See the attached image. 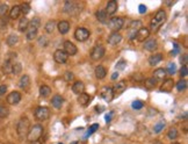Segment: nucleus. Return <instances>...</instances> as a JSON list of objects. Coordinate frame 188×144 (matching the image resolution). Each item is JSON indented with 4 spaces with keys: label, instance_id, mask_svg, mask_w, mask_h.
Wrapping results in <instances>:
<instances>
[{
    "label": "nucleus",
    "instance_id": "obj_28",
    "mask_svg": "<svg viewBox=\"0 0 188 144\" xmlns=\"http://www.w3.org/2000/svg\"><path fill=\"white\" fill-rule=\"evenodd\" d=\"M106 74H107V71H106V69L102 66V65H97L96 67H95V77L97 78V79H103L104 77H106Z\"/></svg>",
    "mask_w": 188,
    "mask_h": 144
},
{
    "label": "nucleus",
    "instance_id": "obj_35",
    "mask_svg": "<svg viewBox=\"0 0 188 144\" xmlns=\"http://www.w3.org/2000/svg\"><path fill=\"white\" fill-rule=\"evenodd\" d=\"M157 85V80L154 78H149L145 80V87L146 89H153Z\"/></svg>",
    "mask_w": 188,
    "mask_h": 144
},
{
    "label": "nucleus",
    "instance_id": "obj_53",
    "mask_svg": "<svg viewBox=\"0 0 188 144\" xmlns=\"http://www.w3.org/2000/svg\"><path fill=\"white\" fill-rule=\"evenodd\" d=\"M187 73H188V67H187V66H182V67H181V70H180L181 79H183L185 77H187Z\"/></svg>",
    "mask_w": 188,
    "mask_h": 144
},
{
    "label": "nucleus",
    "instance_id": "obj_37",
    "mask_svg": "<svg viewBox=\"0 0 188 144\" xmlns=\"http://www.w3.org/2000/svg\"><path fill=\"white\" fill-rule=\"evenodd\" d=\"M142 28V22L140 21H132L130 23V30H135V31H138V29Z\"/></svg>",
    "mask_w": 188,
    "mask_h": 144
},
{
    "label": "nucleus",
    "instance_id": "obj_43",
    "mask_svg": "<svg viewBox=\"0 0 188 144\" xmlns=\"http://www.w3.org/2000/svg\"><path fill=\"white\" fill-rule=\"evenodd\" d=\"M63 78H64V80H65V81H67V82H71V81H72V80L74 79V74H73V72H71V71H67V72H65V73H64Z\"/></svg>",
    "mask_w": 188,
    "mask_h": 144
},
{
    "label": "nucleus",
    "instance_id": "obj_4",
    "mask_svg": "<svg viewBox=\"0 0 188 144\" xmlns=\"http://www.w3.org/2000/svg\"><path fill=\"white\" fill-rule=\"evenodd\" d=\"M64 12L70 14V15H77L81 12V7L78 2L75 1H66L64 3Z\"/></svg>",
    "mask_w": 188,
    "mask_h": 144
},
{
    "label": "nucleus",
    "instance_id": "obj_34",
    "mask_svg": "<svg viewBox=\"0 0 188 144\" xmlns=\"http://www.w3.org/2000/svg\"><path fill=\"white\" fill-rule=\"evenodd\" d=\"M55 27H56V21L55 20H49L46 23H45V31L46 33H49V34H51L53 30H55Z\"/></svg>",
    "mask_w": 188,
    "mask_h": 144
},
{
    "label": "nucleus",
    "instance_id": "obj_26",
    "mask_svg": "<svg viewBox=\"0 0 188 144\" xmlns=\"http://www.w3.org/2000/svg\"><path fill=\"white\" fill-rule=\"evenodd\" d=\"M20 14H21V9H20V6H19V5L13 6V7L10 8V10H9V17L13 19V20L17 19V17L20 16Z\"/></svg>",
    "mask_w": 188,
    "mask_h": 144
},
{
    "label": "nucleus",
    "instance_id": "obj_16",
    "mask_svg": "<svg viewBox=\"0 0 188 144\" xmlns=\"http://www.w3.org/2000/svg\"><path fill=\"white\" fill-rule=\"evenodd\" d=\"M143 48L145 50H147V51H154L158 48V43H157V41L154 38H149V39H146L144 42Z\"/></svg>",
    "mask_w": 188,
    "mask_h": 144
},
{
    "label": "nucleus",
    "instance_id": "obj_39",
    "mask_svg": "<svg viewBox=\"0 0 188 144\" xmlns=\"http://www.w3.org/2000/svg\"><path fill=\"white\" fill-rule=\"evenodd\" d=\"M39 26H41V20L38 17H34V19H31L29 21V26L28 27H34V28H37L38 29Z\"/></svg>",
    "mask_w": 188,
    "mask_h": 144
},
{
    "label": "nucleus",
    "instance_id": "obj_8",
    "mask_svg": "<svg viewBox=\"0 0 188 144\" xmlns=\"http://www.w3.org/2000/svg\"><path fill=\"white\" fill-rule=\"evenodd\" d=\"M100 95H101V98H102L106 102H110V101L114 99L113 88L109 87V86H103V87L100 89Z\"/></svg>",
    "mask_w": 188,
    "mask_h": 144
},
{
    "label": "nucleus",
    "instance_id": "obj_13",
    "mask_svg": "<svg viewBox=\"0 0 188 144\" xmlns=\"http://www.w3.org/2000/svg\"><path fill=\"white\" fill-rule=\"evenodd\" d=\"M64 51L67 56H73L77 53V46L74 43H72L71 41H65L64 42Z\"/></svg>",
    "mask_w": 188,
    "mask_h": 144
},
{
    "label": "nucleus",
    "instance_id": "obj_59",
    "mask_svg": "<svg viewBox=\"0 0 188 144\" xmlns=\"http://www.w3.org/2000/svg\"><path fill=\"white\" fill-rule=\"evenodd\" d=\"M30 144H42V141L38 139V141H35V142H31Z\"/></svg>",
    "mask_w": 188,
    "mask_h": 144
},
{
    "label": "nucleus",
    "instance_id": "obj_17",
    "mask_svg": "<svg viewBox=\"0 0 188 144\" xmlns=\"http://www.w3.org/2000/svg\"><path fill=\"white\" fill-rule=\"evenodd\" d=\"M106 13H107V15H113V14H115L116 13V10H117V2L115 1V0H110V1H108V3H107V6H106Z\"/></svg>",
    "mask_w": 188,
    "mask_h": 144
},
{
    "label": "nucleus",
    "instance_id": "obj_38",
    "mask_svg": "<svg viewBox=\"0 0 188 144\" xmlns=\"http://www.w3.org/2000/svg\"><path fill=\"white\" fill-rule=\"evenodd\" d=\"M165 128V122L164 121H159L158 123H156L154 124V128H153V130H154V132L156 134H159L162 129Z\"/></svg>",
    "mask_w": 188,
    "mask_h": 144
},
{
    "label": "nucleus",
    "instance_id": "obj_10",
    "mask_svg": "<svg viewBox=\"0 0 188 144\" xmlns=\"http://www.w3.org/2000/svg\"><path fill=\"white\" fill-rule=\"evenodd\" d=\"M149 36H150V29L146 28V27H142V28L138 29V31L136 33L135 38H136L138 42H143V41H145L146 38H149Z\"/></svg>",
    "mask_w": 188,
    "mask_h": 144
},
{
    "label": "nucleus",
    "instance_id": "obj_14",
    "mask_svg": "<svg viewBox=\"0 0 188 144\" xmlns=\"http://www.w3.org/2000/svg\"><path fill=\"white\" fill-rule=\"evenodd\" d=\"M175 86V84H174V80L173 79H171V78H168V79H165L164 80V82H162V85L160 86V92H166V93H169L172 89H173V87Z\"/></svg>",
    "mask_w": 188,
    "mask_h": 144
},
{
    "label": "nucleus",
    "instance_id": "obj_42",
    "mask_svg": "<svg viewBox=\"0 0 188 144\" xmlns=\"http://www.w3.org/2000/svg\"><path fill=\"white\" fill-rule=\"evenodd\" d=\"M167 136L169 139H175L178 137V130L175 128H171L168 131H167Z\"/></svg>",
    "mask_w": 188,
    "mask_h": 144
},
{
    "label": "nucleus",
    "instance_id": "obj_60",
    "mask_svg": "<svg viewBox=\"0 0 188 144\" xmlns=\"http://www.w3.org/2000/svg\"><path fill=\"white\" fill-rule=\"evenodd\" d=\"M166 3H167L168 6H171L172 3H174V1H172V0H167V2H166Z\"/></svg>",
    "mask_w": 188,
    "mask_h": 144
},
{
    "label": "nucleus",
    "instance_id": "obj_47",
    "mask_svg": "<svg viewBox=\"0 0 188 144\" xmlns=\"http://www.w3.org/2000/svg\"><path fill=\"white\" fill-rule=\"evenodd\" d=\"M8 10H9L8 5H6V3H1L0 5V16H5Z\"/></svg>",
    "mask_w": 188,
    "mask_h": 144
},
{
    "label": "nucleus",
    "instance_id": "obj_32",
    "mask_svg": "<svg viewBox=\"0 0 188 144\" xmlns=\"http://www.w3.org/2000/svg\"><path fill=\"white\" fill-rule=\"evenodd\" d=\"M17 42H19V37H17L15 34H10V35H8L7 38H6V43H7V45H9V46H14Z\"/></svg>",
    "mask_w": 188,
    "mask_h": 144
},
{
    "label": "nucleus",
    "instance_id": "obj_2",
    "mask_svg": "<svg viewBox=\"0 0 188 144\" xmlns=\"http://www.w3.org/2000/svg\"><path fill=\"white\" fill-rule=\"evenodd\" d=\"M43 131H44V129H43V127H42L41 124H35V125H32V127L29 129L28 134H27V139H28L30 143H31V142H35V141H38V139L42 137Z\"/></svg>",
    "mask_w": 188,
    "mask_h": 144
},
{
    "label": "nucleus",
    "instance_id": "obj_49",
    "mask_svg": "<svg viewBox=\"0 0 188 144\" xmlns=\"http://www.w3.org/2000/svg\"><path fill=\"white\" fill-rule=\"evenodd\" d=\"M125 66H126V62H125V60H123V59L116 63V70H118V71L124 70V69H125Z\"/></svg>",
    "mask_w": 188,
    "mask_h": 144
},
{
    "label": "nucleus",
    "instance_id": "obj_52",
    "mask_svg": "<svg viewBox=\"0 0 188 144\" xmlns=\"http://www.w3.org/2000/svg\"><path fill=\"white\" fill-rule=\"evenodd\" d=\"M132 80L133 81H143L144 80V77H143L142 73H136V74L132 75Z\"/></svg>",
    "mask_w": 188,
    "mask_h": 144
},
{
    "label": "nucleus",
    "instance_id": "obj_41",
    "mask_svg": "<svg viewBox=\"0 0 188 144\" xmlns=\"http://www.w3.org/2000/svg\"><path fill=\"white\" fill-rule=\"evenodd\" d=\"M9 115V109L6 106H0V118H5Z\"/></svg>",
    "mask_w": 188,
    "mask_h": 144
},
{
    "label": "nucleus",
    "instance_id": "obj_23",
    "mask_svg": "<svg viewBox=\"0 0 188 144\" xmlns=\"http://www.w3.org/2000/svg\"><path fill=\"white\" fill-rule=\"evenodd\" d=\"M29 85H30V78H29V75L28 74L22 75L20 78V80H19V87L22 88V89H26V88H28Z\"/></svg>",
    "mask_w": 188,
    "mask_h": 144
},
{
    "label": "nucleus",
    "instance_id": "obj_1",
    "mask_svg": "<svg viewBox=\"0 0 188 144\" xmlns=\"http://www.w3.org/2000/svg\"><path fill=\"white\" fill-rule=\"evenodd\" d=\"M165 21H166V13H165V10L160 9V10L157 12L156 16L152 19V21H151V23H150V27H151V29H152L153 31H157V30L164 24Z\"/></svg>",
    "mask_w": 188,
    "mask_h": 144
},
{
    "label": "nucleus",
    "instance_id": "obj_11",
    "mask_svg": "<svg viewBox=\"0 0 188 144\" xmlns=\"http://www.w3.org/2000/svg\"><path fill=\"white\" fill-rule=\"evenodd\" d=\"M67 57H68V56H67V55L65 53V51L62 50V49L56 50L55 53H53V59H55V62L58 63V64H63V63H65V62L67 60Z\"/></svg>",
    "mask_w": 188,
    "mask_h": 144
},
{
    "label": "nucleus",
    "instance_id": "obj_46",
    "mask_svg": "<svg viewBox=\"0 0 188 144\" xmlns=\"http://www.w3.org/2000/svg\"><path fill=\"white\" fill-rule=\"evenodd\" d=\"M131 107H132L133 109H142V108L144 107V103H143V101H140V100H136V101H133V102L131 103Z\"/></svg>",
    "mask_w": 188,
    "mask_h": 144
},
{
    "label": "nucleus",
    "instance_id": "obj_19",
    "mask_svg": "<svg viewBox=\"0 0 188 144\" xmlns=\"http://www.w3.org/2000/svg\"><path fill=\"white\" fill-rule=\"evenodd\" d=\"M111 88H113L114 94H120V93L124 92V89L126 88V82H125V80H121L116 85H114Z\"/></svg>",
    "mask_w": 188,
    "mask_h": 144
},
{
    "label": "nucleus",
    "instance_id": "obj_54",
    "mask_svg": "<svg viewBox=\"0 0 188 144\" xmlns=\"http://www.w3.org/2000/svg\"><path fill=\"white\" fill-rule=\"evenodd\" d=\"M173 46H174V50L172 51V53H173V55H176V53L180 51V45H179L178 43L174 42V43H173Z\"/></svg>",
    "mask_w": 188,
    "mask_h": 144
},
{
    "label": "nucleus",
    "instance_id": "obj_24",
    "mask_svg": "<svg viewBox=\"0 0 188 144\" xmlns=\"http://www.w3.org/2000/svg\"><path fill=\"white\" fill-rule=\"evenodd\" d=\"M1 69H2V72H3L5 74H10L12 71H13V63H12L10 60L6 59V60L2 63Z\"/></svg>",
    "mask_w": 188,
    "mask_h": 144
},
{
    "label": "nucleus",
    "instance_id": "obj_45",
    "mask_svg": "<svg viewBox=\"0 0 188 144\" xmlns=\"http://www.w3.org/2000/svg\"><path fill=\"white\" fill-rule=\"evenodd\" d=\"M21 71H22V65H21L20 63H15V64H13V71H12V73H14V74H19Z\"/></svg>",
    "mask_w": 188,
    "mask_h": 144
},
{
    "label": "nucleus",
    "instance_id": "obj_15",
    "mask_svg": "<svg viewBox=\"0 0 188 144\" xmlns=\"http://www.w3.org/2000/svg\"><path fill=\"white\" fill-rule=\"evenodd\" d=\"M121 41H122V35H121L120 33H113V34H110V35L108 36V38H107V42H108V44H110V45H117Z\"/></svg>",
    "mask_w": 188,
    "mask_h": 144
},
{
    "label": "nucleus",
    "instance_id": "obj_36",
    "mask_svg": "<svg viewBox=\"0 0 188 144\" xmlns=\"http://www.w3.org/2000/svg\"><path fill=\"white\" fill-rule=\"evenodd\" d=\"M175 87H176V89H178L179 92L185 91V89L187 88V80H186V79H180V80L176 82Z\"/></svg>",
    "mask_w": 188,
    "mask_h": 144
},
{
    "label": "nucleus",
    "instance_id": "obj_20",
    "mask_svg": "<svg viewBox=\"0 0 188 144\" xmlns=\"http://www.w3.org/2000/svg\"><path fill=\"white\" fill-rule=\"evenodd\" d=\"M72 92L77 95L81 94L85 92V85L82 81H75L73 85H72Z\"/></svg>",
    "mask_w": 188,
    "mask_h": 144
},
{
    "label": "nucleus",
    "instance_id": "obj_55",
    "mask_svg": "<svg viewBox=\"0 0 188 144\" xmlns=\"http://www.w3.org/2000/svg\"><path fill=\"white\" fill-rule=\"evenodd\" d=\"M138 10H139L140 14L146 13V7H145V5H139V6H138Z\"/></svg>",
    "mask_w": 188,
    "mask_h": 144
},
{
    "label": "nucleus",
    "instance_id": "obj_21",
    "mask_svg": "<svg viewBox=\"0 0 188 144\" xmlns=\"http://www.w3.org/2000/svg\"><path fill=\"white\" fill-rule=\"evenodd\" d=\"M89 100H91V96H89L87 93H85V92L78 95V102H79V105L82 106V107H86V106L89 103Z\"/></svg>",
    "mask_w": 188,
    "mask_h": 144
},
{
    "label": "nucleus",
    "instance_id": "obj_48",
    "mask_svg": "<svg viewBox=\"0 0 188 144\" xmlns=\"http://www.w3.org/2000/svg\"><path fill=\"white\" fill-rule=\"evenodd\" d=\"M38 44H39L42 48H45V46L49 44V41H48V38H46L45 36H41V37L38 38Z\"/></svg>",
    "mask_w": 188,
    "mask_h": 144
},
{
    "label": "nucleus",
    "instance_id": "obj_62",
    "mask_svg": "<svg viewBox=\"0 0 188 144\" xmlns=\"http://www.w3.org/2000/svg\"><path fill=\"white\" fill-rule=\"evenodd\" d=\"M58 144H63V143H58Z\"/></svg>",
    "mask_w": 188,
    "mask_h": 144
},
{
    "label": "nucleus",
    "instance_id": "obj_7",
    "mask_svg": "<svg viewBox=\"0 0 188 144\" xmlns=\"http://www.w3.org/2000/svg\"><path fill=\"white\" fill-rule=\"evenodd\" d=\"M88 37H89V30H88V29H86V28H84V27H79V28L75 29V31H74V38H75L77 41L84 42V41H86Z\"/></svg>",
    "mask_w": 188,
    "mask_h": 144
},
{
    "label": "nucleus",
    "instance_id": "obj_61",
    "mask_svg": "<svg viewBox=\"0 0 188 144\" xmlns=\"http://www.w3.org/2000/svg\"><path fill=\"white\" fill-rule=\"evenodd\" d=\"M172 144H179V143H172Z\"/></svg>",
    "mask_w": 188,
    "mask_h": 144
},
{
    "label": "nucleus",
    "instance_id": "obj_9",
    "mask_svg": "<svg viewBox=\"0 0 188 144\" xmlns=\"http://www.w3.org/2000/svg\"><path fill=\"white\" fill-rule=\"evenodd\" d=\"M104 56V48L102 45H95L91 52V57L93 60H99Z\"/></svg>",
    "mask_w": 188,
    "mask_h": 144
},
{
    "label": "nucleus",
    "instance_id": "obj_57",
    "mask_svg": "<svg viewBox=\"0 0 188 144\" xmlns=\"http://www.w3.org/2000/svg\"><path fill=\"white\" fill-rule=\"evenodd\" d=\"M117 77H118V72H114V73L111 74V80H115V79H117Z\"/></svg>",
    "mask_w": 188,
    "mask_h": 144
},
{
    "label": "nucleus",
    "instance_id": "obj_29",
    "mask_svg": "<svg viewBox=\"0 0 188 144\" xmlns=\"http://www.w3.org/2000/svg\"><path fill=\"white\" fill-rule=\"evenodd\" d=\"M95 16H96V19H97L99 22H101V23H106V22H107V17H108V15H107V13H106L104 9H100V10H97L96 14H95Z\"/></svg>",
    "mask_w": 188,
    "mask_h": 144
},
{
    "label": "nucleus",
    "instance_id": "obj_12",
    "mask_svg": "<svg viewBox=\"0 0 188 144\" xmlns=\"http://www.w3.org/2000/svg\"><path fill=\"white\" fill-rule=\"evenodd\" d=\"M21 101V93L17 91H13L7 95V102L9 105H17Z\"/></svg>",
    "mask_w": 188,
    "mask_h": 144
},
{
    "label": "nucleus",
    "instance_id": "obj_44",
    "mask_svg": "<svg viewBox=\"0 0 188 144\" xmlns=\"http://www.w3.org/2000/svg\"><path fill=\"white\" fill-rule=\"evenodd\" d=\"M20 9H21V13H23L26 15V14H28L30 12V6H29V3L23 2L22 5H20Z\"/></svg>",
    "mask_w": 188,
    "mask_h": 144
},
{
    "label": "nucleus",
    "instance_id": "obj_3",
    "mask_svg": "<svg viewBox=\"0 0 188 144\" xmlns=\"http://www.w3.org/2000/svg\"><path fill=\"white\" fill-rule=\"evenodd\" d=\"M29 129H30V121L27 117H21L20 121L17 122V127H16L17 135L20 137H24V136H27Z\"/></svg>",
    "mask_w": 188,
    "mask_h": 144
},
{
    "label": "nucleus",
    "instance_id": "obj_33",
    "mask_svg": "<svg viewBox=\"0 0 188 144\" xmlns=\"http://www.w3.org/2000/svg\"><path fill=\"white\" fill-rule=\"evenodd\" d=\"M50 94H51V88H50L49 86L42 85V86L39 87V95H41L42 98H46V96H49Z\"/></svg>",
    "mask_w": 188,
    "mask_h": 144
},
{
    "label": "nucleus",
    "instance_id": "obj_6",
    "mask_svg": "<svg viewBox=\"0 0 188 144\" xmlns=\"http://www.w3.org/2000/svg\"><path fill=\"white\" fill-rule=\"evenodd\" d=\"M123 24H124V20L122 17H113L108 22V28L114 33H117V30H120L123 27Z\"/></svg>",
    "mask_w": 188,
    "mask_h": 144
},
{
    "label": "nucleus",
    "instance_id": "obj_51",
    "mask_svg": "<svg viewBox=\"0 0 188 144\" xmlns=\"http://www.w3.org/2000/svg\"><path fill=\"white\" fill-rule=\"evenodd\" d=\"M167 71H168V73L169 74H173L175 71H176V67H175V64L174 63H171V64H168V66H167Z\"/></svg>",
    "mask_w": 188,
    "mask_h": 144
},
{
    "label": "nucleus",
    "instance_id": "obj_31",
    "mask_svg": "<svg viewBox=\"0 0 188 144\" xmlns=\"http://www.w3.org/2000/svg\"><path fill=\"white\" fill-rule=\"evenodd\" d=\"M28 26H29V20H28L27 17L23 16V17L19 21V26H17V28H19L20 31H24V30L28 29Z\"/></svg>",
    "mask_w": 188,
    "mask_h": 144
},
{
    "label": "nucleus",
    "instance_id": "obj_50",
    "mask_svg": "<svg viewBox=\"0 0 188 144\" xmlns=\"http://www.w3.org/2000/svg\"><path fill=\"white\" fill-rule=\"evenodd\" d=\"M187 62H188V56H187V53H183L180 57V63L182 64V66H187Z\"/></svg>",
    "mask_w": 188,
    "mask_h": 144
},
{
    "label": "nucleus",
    "instance_id": "obj_25",
    "mask_svg": "<svg viewBox=\"0 0 188 144\" xmlns=\"http://www.w3.org/2000/svg\"><path fill=\"white\" fill-rule=\"evenodd\" d=\"M161 60H162V55H161V53H156V55H152V56L149 58V64H150L151 66H154V65L159 64Z\"/></svg>",
    "mask_w": 188,
    "mask_h": 144
},
{
    "label": "nucleus",
    "instance_id": "obj_56",
    "mask_svg": "<svg viewBox=\"0 0 188 144\" xmlns=\"http://www.w3.org/2000/svg\"><path fill=\"white\" fill-rule=\"evenodd\" d=\"M7 92V86L6 85H0V95H3Z\"/></svg>",
    "mask_w": 188,
    "mask_h": 144
},
{
    "label": "nucleus",
    "instance_id": "obj_40",
    "mask_svg": "<svg viewBox=\"0 0 188 144\" xmlns=\"http://www.w3.org/2000/svg\"><path fill=\"white\" fill-rule=\"evenodd\" d=\"M97 129H99V124H97V123H95V124H92V125L89 127V129H88V131L86 132V135H85V137L87 138L88 136H91V135H93V134H94V132H95V131H96Z\"/></svg>",
    "mask_w": 188,
    "mask_h": 144
},
{
    "label": "nucleus",
    "instance_id": "obj_30",
    "mask_svg": "<svg viewBox=\"0 0 188 144\" xmlns=\"http://www.w3.org/2000/svg\"><path fill=\"white\" fill-rule=\"evenodd\" d=\"M166 77V70L164 69H157L154 72H153V77L156 80H162L164 78Z\"/></svg>",
    "mask_w": 188,
    "mask_h": 144
},
{
    "label": "nucleus",
    "instance_id": "obj_18",
    "mask_svg": "<svg viewBox=\"0 0 188 144\" xmlns=\"http://www.w3.org/2000/svg\"><path fill=\"white\" fill-rule=\"evenodd\" d=\"M51 103H52V106H53L56 109H60V108L63 107V105H64V99H63V96L56 94V95L52 96Z\"/></svg>",
    "mask_w": 188,
    "mask_h": 144
},
{
    "label": "nucleus",
    "instance_id": "obj_58",
    "mask_svg": "<svg viewBox=\"0 0 188 144\" xmlns=\"http://www.w3.org/2000/svg\"><path fill=\"white\" fill-rule=\"evenodd\" d=\"M110 118H111V113H109V115L106 116V121H107V123L110 122Z\"/></svg>",
    "mask_w": 188,
    "mask_h": 144
},
{
    "label": "nucleus",
    "instance_id": "obj_22",
    "mask_svg": "<svg viewBox=\"0 0 188 144\" xmlns=\"http://www.w3.org/2000/svg\"><path fill=\"white\" fill-rule=\"evenodd\" d=\"M37 31H38L37 28L28 27V29L26 30V37H27V39H28V41H32L34 38H36V36H37Z\"/></svg>",
    "mask_w": 188,
    "mask_h": 144
},
{
    "label": "nucleus",
    "instance_id": "obj_27",
    "mask_svg": "<svg viewBox=\"0 0 188 144\" xmlns=\"http://www.w3.org/2000/svg\"><path fill=\"white\" fill-rule=\"evenodd\" d=\"M57 28H58L60 34H66L68 31V29H70V23L67 21H60V22H58Z\"/></svg>",
    "mask_w": 188,
    "mask_h": 144
},
{
    "label": "nucleus",
    "instance_id": "obj_5",
    "mask_svg": "<svg viewBox=\"0 0 188 144\" xmlns=\"http://www.w3.org/2000/svg\"><path fill=\"white\" fill-rule=\"evenodd\" d=\"M34 115L38 121H45L50 117V109L48 107H43V106L37 107L34 111Z\"/></svg>",
    "mask_w": 188,
    "mask_h": 144
}]
</instances>
